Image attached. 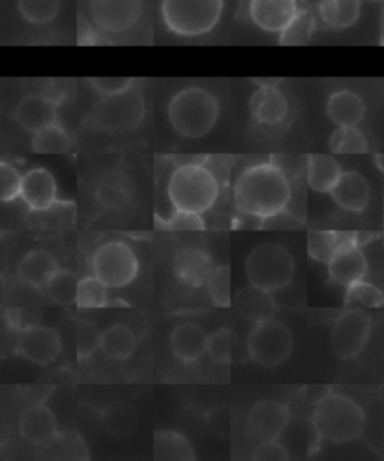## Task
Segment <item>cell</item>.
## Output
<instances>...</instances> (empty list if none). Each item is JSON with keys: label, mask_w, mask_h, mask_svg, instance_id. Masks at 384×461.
<instances>
[{"label": "cell", "mask_w": 384, "mask_h": 461, "mask_svg": "<svg viewBox=\"0 0 384 461\" xmlns=\"http://www.w3.org/2000/svg\"><path fill=\"white\" fill-rule=\"evenodd\" d=\"M231 352H233V334L228 328H221L209 337L208 353L213 362L222 366L230 364Z\"/></svg>", "instance_id": "obj_42"}, {"label": "cell", "mask_w": 384, "mask_h": 461, "mask_svg": "<svg viewBox=\"0 0 384 461\" xmlns=\"http://www.w3.org/2000/svg\"><path fill=\"white\" fill-rule=\"evenodd\" d=\"M245 272L251 285L275 294L293 278L294 258L284 245L266 242L249 253Z\"/></svg>", "instance_id": "obj_6"}, {"label": "cell", "mask_w": 384, "mask_h": 461, "mask_svg": "<svg viewBox=\"0 0 384 461\" xmlns=\"http://www.w3.org/2000/svg\"><path fill=\"white\" fill-rule=\"evenodd\" d=\"M356 240V233L347 231L312 230L308 233V253L316 262H329L335 251L350 240Z\"/></svg>", "instance_id": "obj_31"}, {"label": "cell", "mask_w": 384, "mask_h": 461, "mask_svg": "<svg viewBox=\"0 0 384 461\" xmlns=\"http://www.w3.org/2000/svg\"><path fill=\"white\" fill-rule=\"evenodd\" d=\"M134 182L127 172L113 168L104 173L96 184L95 199L100 206L109 211L127 208L134 199Z\"/></svg>", "instance_id": "obj_20"}, {"label": "cell", "mask_w": 384, "mask_h": 461, "mask_svg": "<svg viewBox=\"0 0 384 461\" xmlns=\"http://www.w3.org/2000/svg\"><path fill=\"white\" fill-rule=\"evenodd\" d=\"M208 335L197 325L177 326L170 335V348L174 357L183 364L199 361L208 352Z\"/></svg>", "instance_id": "obj_25"}, {"label": "cell", "mask_w": 384, "mask_h": 461, "mask_svg": "<svg viewBox=\"0 0 384 461\" xmlns=\"http://www.w3.org/2000/svg\"><path fill=\"white\" fill-rule=\"evenodd\" d=\"M245 13L264 32L281 33L300 10L299 0H244Z\"/></svg>", "instance_id": "obj_12"}, {"label": "cell", "mask_w": 384, "mask_h": 461, "mask_svg": "<svg viewBox=\"0 0 384 461\" xmlns=\"http://www.w3.org/2000/svg\"><path fill=\"white\" fill-rule=\"evenodd\" d=\"M249 429L262 442L278 440L290 424V409L282 402L264 400L249 411Z\"/></svg>", "instance_id": "obj_17"}, {"label": "cell", "mask_w": 384, "mask_h": 461, "mask_svg": "<svg viewBox=\"0 0 384 461\" xmlns=\"http://www.w3.org/2000/svg\"><path fill=\"white\" fill-rule=\"evenodd\" d=\"M311 424L318 438L334 443H348L363 434L366 418L354 400L329 391L314 404Z\"/></svg>", "instance_id": "obj_4"}, {"label": "cell", "mask_w": 384, "mask_h": 461, "mask_svg": "<svg viewBox=\"0 0 384 461\" xmlns=\"http://www.w3.org/2000/svg\"><path fill=\"white\" fill-rule=\"evenodd\" d=\"M104 33L92 23L91 20L80 15L78 19V46H101L107 44L104 40Z\"/></svg>", "instance_id": "obj_46"}, {"label": "cell", "mask_w": 384, "mask_h": 461, "mask_svg": "<svg viewBox=\"0 0 384 461\" xmlns=\"http://www.w3.org/2000/svg\"><path fill=\"white\" fill-rule=\"evenodd\" d=\"M59 263L47 249H38L29 251L17 267L20 280L35 289L47 287L51 278L59 271Z\"/></svg>", "instance_id": "obj_23"}, {"label": "cell", "mask_w": 384, "mask_h": 461, "mask_svg": "<svg viewBox=\"0 0 384 461\" xmlns=\"http://www.w3.org/2000/svg\"><path fill=\"white\" fill-rule=\"evenodd\" d=\"M15 119L26 131H40L59 121V100L47 94H29L15 107Z\"/></svg>", "instance_id": "obj_15"}, {"label": "cell", "mask_w": 384, "mask_h": 461, "mask_svg": "<svg viewBox=\"0 0 384 461\" xmlns=\"http://www.w3.org/2000/svg\"><path fill=\"white\" fill-rule=\"evenodd\" d=\"M154 456L156 460H194V447L183 434L163 429L155 434Z\"/></svg>", "instance_id": "obj_30"}, {"label": "cell", "mask_w": 384, "mask_h": 461, "mask_svg": "<svg viewBox=\"0 0 384 461\" xmlns=\"http://www.w3.org/2000/svg\"><path fill=\"white\" fill-rule=\"evenodd\" d=\"M101 425L105 433L113 438H127L136 429V411L127 402H113L103 411Z\"/></svg>", "instance_id": "obj_32"}, {"label": "cell", "mask_w": 384, "mask_h": 461, "mask_svg": "<svg viewBox=\"0 0 384 461\" xmlns=\"http://www.w3.org/2000/svg\"><path fill=\"white\" fill-rule=\"evenodd\" d=\"M327 271L330 280L344 287L363 280L368 272V260L359 247V240H350L341 245L327 262Z\"/></svg>", "instance_id": "obj_16"}, {"label": "cell", "mask_w": 384, "mask_h": 461, "mask_svg": "<svg viewBox=\"0 0 384 461\" xmlns=\"http://www.w3.org/2000/svg\"><path fill=\"white\" fill-rule=\"evenodd\" d=\"M71 148L73 137L60 121L33 134L32 149L37 154H67Z\"/></svg>", "instance_id": "obj_33"}, {"label": "cell", "mask_w": 384, "mask_h": 461, "mask_svg": "<svg viewBox=\"0 0 384 461\" xmlns=\"http://www.w3.org/2000/svg\"><path fill=\"white\" fill-rule=\"evenodd\" d=\"M137 348L136 334L122 323H114L101 339V350L112 361H125Z\"/></svg>", "instance_id": "obj_29"}, {"label": "cell", "mask_w": 384, "mask_h": 461, "mask_svg": "<svg viewBox=\"0 0 384 461\" xmlns=\"http://www.w3.org/2000/svg\"><path fill=\"white\" fill-rule=\"evenodd\" d=\"M233 301L240 316L254 323L273 319L278 312V303L273 294L253 285L239 290Z\"/></svg>", "instance_id": "obj_24"}, {"label": "cell", "mask_w": 384, "mask_h": 461, "mask_svg": "<svg viewBox=\"0 0 384 461\" xmlns=\"http://www.w3.org/2000/svg\"><path fill=\"white\" fill-rule=\"evenodd\" d=\"M80 308H103L109 303V287L95 276L78 281L77 301Z\"/></svg>", "instance_id": "obj_39"}, {"label": "cell", "mask_w": 384, "mask_h": 461, "mask_svg": "<svg viewBox=\"0 0 384 461\" xmlns=\"http://www.w3.org/2000/svg\"><path fill=\"white\" fill-rule=\"evenodd\" d=\"M253 460L258 461H285L290 460V454L278 440L262 442L253 452Z\"/></svg>", "instance_id": "obj_47"}, {"label": "cell", "mask_w": 384, "mask_h": 461, "mask_svg": "<svg viewBox=\"0 0 384 461\" xmlns=\"http://www.w3.org/2000/svg\"><path fill=\"white\" fill-rule=\"evenodd\" d=\"M62 350V341L58 330L46 326H26L19 330L17 337V352L37 364V366H49L59 357Z\"/></svg>", "instance_id": "obj_13"}, {"label": "cell", "mask_w": 384, "mask_h": 461, "mask_svg": "<svg viewBox=\"0 0 384 461\" xmlns=\"http://www.w3.org/2000/svg\"><path fill=\"white\" fill-rule=\"evenodd\" d=\"M372 319L361 308H348L341 312L332 326L330 346L339 359L359 357L370 339Z\"/></svg>", "instance_id": "obj_10"}, {"label": "cell", "mask_w": 384, "mask_h": 461, "mask_svg": "<svg viewBox=\"0 0 384 461\" xmlns=\"http://www.w3.org/2000/svg\"><path fill=\"white\" fill-rule=\"evenodd\" d=\"M206 161V158L192 159L181 164L172 173L167 194L174 211L201 215L217 203L221 181Z\"/></svg>", "instance_id": "obj_2"}, {"label": "cell", "mask_w": 384, "mask_h": 461, "mask_svg": "<svg viewBox=\"0 0 384 461\" xmlns=\"http://www.w3.org/2000/svg\"><path fill=\"white\" fill-rule=\"evenodd\" d=\"M159 226L165 230H203L204 222L199 213L174 211L170 217L164 218L163 221L159 222Z\"/></svg>", "instance_id": "obj_45"}, {"label": "cell", "mask_w": 384, "mask_h": 461, "mask_svg": "<svg viewBox=\"0 0 384 461\" xmlns=\"http://www.w3.org/2000/svg\"><path fill=\"white\" fill-rule=\"evenodd\" d=\"M254 122L263 128H278L289 121L290 101L280 86H257L249 101Z\"/></svg>", "instance_id": "obj_14"}, {"label": "cell", "mask_w": 384, "mask_h": 461, "mask_svg": "<svg viewBox=\"0 0 384 461\" xmlns=\"http://www.w3.org/2000/svg\"><path fill=\"white\" fill-rule=\"evenodd\" d=\"M46 289L53 303L71 305L77 301L78 276L74 272L59 269Z\"/></svg>", "instance_id": "obj_38"}, {"label": "cell", "mask_w": 384, "mask_h": 461, "mask_svg": "<svg viewBox=\"0 0 384 461\" xmlns=\"http://www.w3.org/2000/svg\"><path fill=\"white\" fill-rule=\"evenodd\" d=\"M329 194L339 208L361 213L370 203L371 186L361 173L348 170L339 176Z\"/></svg>", "instance_id": "obj_21"}, {"label": "cell", "mask_w": 384, "mask_h": 461, "mask_svg": "<svg viewBox=\"0 0 384 461\" xmlns=\"http://www.w3.org/2000/svg\"><path fill=\"white\" fill-rule=\"evenodd\" d=\"M293 332L284 321L275 317L254 323L249 332V357L266 368H275L284 364L293 352Z\"/></svg>", "instance_id": "obj_8"}, {"label": "cell", "mask_w": 384, "mask_h": 461, "mask_svg": "<svg viewBox=\"0 0 384 461\" xmlns=\"http://www.w3.org/2000/svg\"><path fill=\"white\" fill-rule=\"evenodd\" d=\"M22 179L19 170L10 163L2 161L0 164V199L2 202H13L20 197Z\"/></svg>", "instance_id": "obj_44"}, {"label": "cell", "mask_w": 384, "mask_h": 461, "mask_svg": "<svg viewBox=\"0 0 384 461\" xmlns=\"http://www.w3.org/2000/svg\"><path fill=\"white\" fill-rule=\"evenodd\" d=\"M307 184L320 194H329L339 176L343 175L341 164L329 155L314 154L307 158Z\"/></svg>", "instance_id": "obj_27"}, {"label": "cell", "mask_w": 384, "mask_h": 461, "mask_svg": "<svg viewBox=\"0 0 384 461\" xmlns=\"http://www.w3.org/2000/svg\"><path fill=\"white\" fill-rule=\"evenodd\" d=\"M316 24V14L308 8H300L293 22L280 33L281 46H305L314 35Z\"/></svg>", "instance_id": "obj_34"}, {"label": "cell", "mask_w": 384, "mask_h": 461, "mask_svg": "<svg viewBox=\"0 0 384 461\" xmlns=\"http://www.w3.org/2000/svg\"><path fill=\"white\" fill-rule=\"evenodd\" d=\"M6 321L10 323L11 328H15L17 330H23V326H22V312L20 310H8L6 312Z\"/></svg>", "instance_id": "obj_48"}, {"label": "cell", "mask_w": 384, "mask_h": 461, "mask_svg": "<svg viewBox=\"0 0 384 461\" xmlns=\"http://www.w3.org/2000/svg\"><path fill=\"white\" fill-rule=\"evenodd\" d=\"M291 182L271 159L245 168L235 184L237 212L266 221L289 208Z\"/></svg>", "instance_id": "obj_1"}, {"label": "cell", "mask_w": 384, "mask_h": 461, "mask_svg": "<svg viewBox=\"0 0 384 461\" xmlns=\"http://www.w3.org/2000/svg\"><path fill=\"white\" fill-rule=\"evenodd\" d=\"M17 8L24 22L42 26L55 22L60 13V0H17Z\"/></svg>", "instance_id": "obj_36"}, {"label": "cell", "mask_w": 384, "mask_h": 461, "mask_svg": "<svg viewBox=\"0 0 384 461\" xmlns=\"http://www.w3.org/2000/svg\"><path fill=\"white\" fill-rule=\"evenodd\" d=\"M213 258L201 247H185L174 254L173 271L182 285L199 289L208 285L209 276L212 274Z\"/></svg>", "instance_id": "obj_18"}, {"label": "cell", "mask_w": 384, "mask_h": 461, "mask_svg": "<svg viewBox=\"0 0 384 461\" xmlns=\"http://www.w3.org/2000/svg\"><path fill=\"white\" fill-rule=\"evenodd\" d=\"M344 305L347 308H380L384 305V296L379 287L361 280L345 287Z\"/></svg>", "instance_id": "obj_37"}, {"label": "cell", "mask_w": 384, "mask_h": 461, "mask_svg": "<svg viewBox=\"0 0 384 461\" xmlns=\"http://www.w3.org/2000/svg\"><path fill=\"white\" fill-rule=\"evenodd\" d=\"M145 114V98L136 85L121 95L101 96L91 109L89 122L101 131H132L140 127Z\"/></svg>", "instance_id": "obj_7"}, {"label": "cell", "mask_w": 384, "mask_h": 461, "mask_svg": "<svg viewBox=\"0 0 384 461\" xmlns=\"http://www.w3.org/2000/svg\"><path fill=\"white\" fill-rule=\"evenodd\" d=\"M20 433L32 443H47L58 436V420L49 407L37 404L23 411L20 418Z\"/></svg>", "instance_id": "obj_26"}, {"label": "cell", "mask_w": 384, "mask_h": 461, "mask_svg": "<svg viewBox=\"0 0 384 461\" xmlns=\"http://www.w3.org/2000/svg\"><path fill=\"white\" fill-rule=\"evenodd\" d=\"M101 339H103V334L96 328L95 323L85 321V319L78 321L77 330H76L78 359L85 361V359L94 357L96 350L101 348Z\"/></svg>", "instance_id": "obj_41"}, {"label": "cell", "mask_w": 384, "mask_h": 461, "mask_svg": "<svg viewBox=\"0 0 384 461\" xmlns=\"http://www.w3.org/2000/svg\"><path fill=\"white\" fill-rule=\"evenodd\" d=\"M20 197L32 211H47L58 200V184L47 168H31L24 173Z\"/></svg>", "instance_id": "obj_19"}, {"label": "cell", "mask_w": 384, "mask_h": 461, "mask_svg": "<svg viewBox=\"0 0 384 461\" xmlns=\"http://www.w3.org/2000/svg\"><path fill=\"white\" fill-rule=\"evenodd\" d=\"M219 101L203 86H186L170 98L168 122L176 134L185 139L208 136L219 118Z\"/></svg>", "instance_id": "obj_3"}, {"label": "cell", "mask_w": 384, "mask_h": 461, "mask_svg": "<svg viewBox=\"0 0 384 461\" xmlns=\"http://www.w3.org/2000/svg\"><path fill=\"white\" fill-rule=\"evenodd\" d=\"M209 296L218 307H230L231 299V269L221 265L213 269L208 281Z\"/></svg>", "instance_id": "obj_40"}, {"label": "cell", "mask_w": 384, "mask_h": 461, "mask_svg": "<svg viewBox=\"0 0 384 461\" xmlns=\"http://www.w3.org/2000/svg\"><path fill=\"white\" fill-rule=\"evenodd\" d=\"M362 0H321L316 17L326 28L343 31L352 28L361 17Z\"/></svg>", "instance_id": "obj_28"}, {"label": "cell", "mask_w": 384, "mask_h": 461, "mask_svg": "<svg viewBox=\"0 0 384 461\" xmlns=\"http://www.w3.org/2000/svg\"><path fill=\"white\" fill-rule=\"evenodd\" d=\"M329 148L336 155H361L370 149V143L359 127H338L332 132Z\"/></svg>", "instance_id": "obj_35"}, {"label": "cell", "mask_w": 384, "mask_h": 461, "mask_svg": "<svg viewBox=\"0 0 384 461\" xmlns=\"http://www.w3.org/2000/svg\"><path fill=\"white\" fill-rule=\"evenodd\" d=\"M145 0H87L89 20L104 35H122L136 28Z\"/></svg>", "instance_id": "obj_11"}, {"label": "cell", "mask_w": 384, "mask_h": 461, "mask_svg": "<svg viewBox=\"0 0 384 461\" xmlns=\"http://www.w3.org/2000/svg\"><path fill=\"white\" fill-rule=\"evenodd\" d=\"M365 113L366 105L362 96L350 89L332 92L326 103V114L336 127H357Z\"/></svg>", "instance_id": "obj_22"}, {"label": "cell", "mask_w": 384, "mask_h": 461, "mask_svg": "<svg viewBox=\"0 0 384 461\" xmlns=\"http://www.w3.org/2000/svg\"><path fill=\"white\" fill-rule=\"evenodd\" d=\"M87 83L100 96H116L131 91L137 82L132 77H91Z\"/></svg>", "instance_id": "obj_43"}, {"label": "cell", "mask_w": 384, "mask_h": 461, "mask_svg": "<svg viewBox=\"0 0 384 461\" xmlns=\"http://www.w3.org/2000/svg\"><path fill=\"white\" fill-rule=\"evenodd\" d=\"M224 8L226 0H161L159 14L168 32L191 40L212 32Z\"/></svg>", "instance_id": "obj_5"}, {"label": "cell", "mask_w": 384, "mask_h": 461, "mask_svg": "<svg viewBox=\"0 0 384 461\" xmlns=\"http://www.w3.org/2000/svg\"><path fill=\"white\" fill-rule=\"evenodd\" d=\"M253 82L257 86H280L281 78H254Z\"/></svg>", "instance_id": "obj_49"}, {"label": "cell", "mask_w": 384, "mask_h": 461, "mask_svg": "<svg viewBox=\"0 0 384 461\" xmlns=\"http://www.w3.org/2000/svg\"><path fill=\"white\" fill-rule=\"evenodd\" d=\"M138 258L134 249L122 240H110L96 249L92 258L94 276L109 289L131 285L138 274Z\"/></svg>", "instance_id": "obj_9"}]
</instances>
